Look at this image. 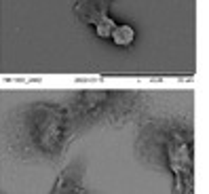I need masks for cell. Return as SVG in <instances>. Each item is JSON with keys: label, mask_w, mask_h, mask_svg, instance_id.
I'll return each instance as SVG.
<instances>
[{"label": "cell", "mask_w": 209, "mask_h": 194, "mask_svg": "<svg viewBox=\"0 0 209 194\" xmlns=\"http://www.w3.org/2000/svg\"><path fill=\"white\" fill-rule=\"evenodd\" d=\"M199 0H0V80L196 82Z\"/></svg>", "instance_id": "6da1fadb"}]
</instances>
